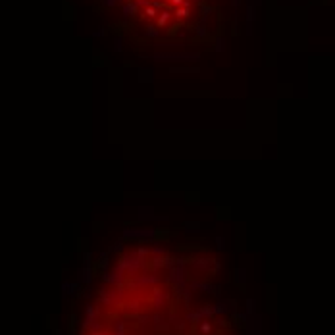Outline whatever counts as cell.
Returning a JSON list of instances; mask_svg holds the SVG:
<instances>
[{
	"label": "cell",
	"mask_w": 335,
	"mask_h": 335,
	"mask_svg": "<svg viewBox=\"0 0 335 335\" xmlns=\"http://www.w3.org/2000/svg\"><path fill=\"white\" fill-rule=\"evenodd\" d=\"M173 14H175L177 17H179V19H183V17H187V16H189V8H177Z\"/></svg>",
	"instance_id": "cell-3"
},
{
	"label": "cell",
	"mask_w": 335,
	"mask_h": 335,
	"mask_svg": "<svg viewBox=\"0 0 335 335\" xmlns=\"http://www.w3.org/2000/svg\"><path fill=\"white\" fill-rule=\"evenodd\" d=\"M104 2H106L108 6H112V4H116V0H104Z\"/></svg>",
	"instance_id": "cell-7"
},
{
	"label": "cell",
	"mask_w": 335,
	"mask_h": 335,
	"mask_svg": "<svg viewBox=\"0 0 335 335\" xmlns=\"http://www.w3.org/2000/svg\"><path fill=\"white\" fill-rule=\"evenodd\" d=\"M147 16H148V17H154V16H156V10H154V8H147Z\"/></svg>",
	"instance_id": "cell-6"
},
{
	"label": "cell",
	"mask_w": 335,
	"mask_h": 335,
	"mask_svg": "<svg viewBox=\"0 0 335 335\" xmlns=\"http://www.w3.org/2000/svg\"><path fill=\"white\" fill-rule=\"evenodd\" d=\"M170 2H172V0H170Z\"/></svg>",
	"instance_id": "cell-8"
},
{
	"label": "cell",
	"mask_w": 335,
	"mask_h": 335,
	"mask_svg": "<svg viewBox=\"0 0 335 335\" xmlns=\"http://www.w3.org/2000/svg\"><path fill=\"white\" fill-rule=\"evenodd\" d=\"M252 6H249V10H247V21H249V27H250V23H252Z\"/></svg>",
	"instance_id": "cell-5"
},
{
	"label": "cell",
	"mask_w": 335,
	"mask_h": 335,
	"mask_svg": "<svg viewBox=\"0 0 335 335\" xmlns=\"http://www.w3.org/2000/svg\"><path fill=\"white\" fill-rule=\"evenodd\" d=\"M147 33H148L150 37H158V31H156V27H152V25L147 27Z\"/></svg>",
	"instance_id": "cell-4"
},
{
	"label": "cell",
	"mask_w": 335,
	"mask_h": 335,
	"mask_svg": "<svg viewBox=\"0 0 335 335\" xmlns=\"http://www.w3.org/2000/svg\"><path fill=\"white\" fill-rule=\"evenodd\" d=\"M137 10H135V4H125V8H124V14H125V17H129V16H133Z\"/></svg>",
	"instance_id": "cell-2"
},
{
	"label": "cell",
	"mask_w": 335,
	"mask_h": 335,
	"mask_svg": "<svg viewBox=\"0 0 335 335\" xmlns=\"http://www.w3.org/2000/svg\"><path fill=\"white\" fill-rule=\"evenodd\" d=\"M170 17H172V14H170V12H162V16L158 17V25H160V27H164V25L168 23V21H170Z\"/></svg>",
	"instance_id": "cell-1"
}]
</instances>
